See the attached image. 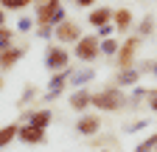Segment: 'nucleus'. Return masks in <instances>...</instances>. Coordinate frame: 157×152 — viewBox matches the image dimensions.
<instances>
[{"mask_svg":"<svg viewBox=\"0 0 157 152\" xmlns=\"http://www.w3.org/2000/svg\"><path fill=\"white\" fill-rule=\"evenodd\" d=\"M11 37H14V34H11V31H9L6 26H0V51L11 45Z\"/></svg>","mask_w":157,"mask_h":152,"instance_id":"nucleus-21","label":"nucleus"},{"mask_svg":"<svg viewBox=\"0 0 157 152\" xmlns=\"http://www.w3.org/2000/svg\"><path fill=\"white\" fill-rule=\"evenodd\" d=\"M31 3H34V0H0V6L9 9V11H20V9H25Z\"/></svg>","mask_w":157,"mask_h":152,"instance_id":"nucleus-18","label":"nucleus"},{"mask_svg":"<svg viewBox=\"0 0 157 152\" xmlns=\"http://www.w3.org/2000/svg\"><path fill=\"white\" fill-rule=\"evenodd\" d=\"M112 31H115V23H107V26L98 28V37H101V40H107V37H112Z\"/></svg>","mask_w":157,"mask_h":152,"instance_id":"nucleus-22","label":"nucleus"},{"mask_svg":"<svg viewBox=\"0 0 157 152\" xmlns=\"http://www.w3.org/2000/svg\"><path fill=\"white\" fill-rule=\"evenodd\" d=\"M140 40H143V37L135 34V37H129L126 42H121V51H118V56H115L118 68H135V56H137V48H140Z\"/></svg>","mask_w":157,"mask_h":152,"instance_id":"nucleus-3","label":"nucleus"},{"mask_svg":"<svg viewBox=\"0 0 157 152\" xmlns=\"http://www.w3.org/2000/svg\"><path fill=\"white\" fill-rule=\"evenodd\" d=\"M140 70H149L151 76H157V59H151V62H143V68Z\"/></svg>","mask_w":157,"mask_h":152,"instance_id":"nucleus-23","label":"nucleus"},{"mask_svg":"<svg viewBox=\"0 0 157 152\" xmlns=\"http://www.w3.org/2000/svg\"><path fill=\"white\" fill-rule=\"evenodd\" d=\"M28 121H31L34 127H42V130H45V127L53 121V113H51V110H36V113H31Z\"/></svg>","mask_w":157,"mask_h":152,"instance_id":"nucleus-14","label":"nucleus"},{"mask_svg":"<svg viewBox=\"0 0 157 152\" xmlns=\"http://www.w3.org/2000/svg\"><path fill=\"white\" fill-rule=\"evenodd\" d=\"M45 68L53 70V73L70 68V54H67L65 48H59V45H51V48L45 51Z\"/></svg>","mask_w":157,"mask_h":152,"instance_id":"nucleus-4","label":"nucleus"},{"mask_svg":"<svg viewBox=\"0 0 157 152\" xmlns=\"http://www.w3.org/2000/svg\"><path fill=\"white\" fill-rule=\"evenodd\" d=\"M0 87H3V76H0Z\"/></svg>","mask_w":157,"mask_h":152,"instance_id":"nucleus-32","label":"nucleus"},{"mask_svg":"<svg viewBox=\"0 0 157 152\" xmlns=\"http://www.w3.org/2000/svg\"><path fill=\"white\" fill-rule=\"evenodd\" d=\"M70 107L73 110H87V107H93V93L87 87H78L73 96H70Z\"/></svg>","mask_w":157,"mask_h":152,"instance_id":"nucleus-9","label":"nucleus"},{"mask_svg":"<svg viewBox=\"0 0 157 152\" xmlns=\"http://www.w3.org/2000/svg\"><path fill=\"white\" fill-rule=\"evenodd\" d=\"M17 135H20V124H6L0 130V146H9Z\"/></svg>","mask_w":157,"mask_h":152,"instance_id":"nucleus-15","label":"nucleus"},{"mask_svg":"<svg viewBox=\"0 0 157 152\" xmlns=\"http://www.w3.org/2000/svg\"><path fill=\"white\" fill-rule=\"evenodd\" d=\"M76 3H78V6H84V9H93V6H95V0H76Z\"/></svg>","mask_w":157,"mask_h":152,"instance_id":"nucleus-30","label":"nucleus"},{"mask_svg":"<svg viewBox=\"0 0 157 152\" xmlns=\"http://www.w3.org/2000/svg\"><path fill=\"white\" fill-rule=\"evenodd\" d=\"M118 51H121V42H118L115 37H107V40H101V54H104V56H112V59H115Z\"/></svg>","mask_w":157,"mask_h":152,"instance_id":"nucleus-16","label":"nucleus"},{"mask_svg":"<svg viewBox=\"0 0 157 152\" xmlns=\"http://www.w3.org/2000/svg\"><path fill=\"white\" fill-rule=\"evenodd\" d=\"M146 124H149V121H135V124H129V127H126V130H143V127H146Z\"/></svg>","mask_w":157,"mask_h":152,"instance_id":"nucleus-29","label":"nucleus"},{"mask_svg":"<svg viewBox=\"0 0 157 152\" xmlns=\"http://www.w3.org/2000/svg\"><path fill=\"white\" fill-rule=\"evenodd\" d=\"M93 79V68H87V70H82V73H73V85H84V82H90Z\"/></svg>","mask_w":157,"mask_h":152,"instance_id":"nucleus-20","label":"nucleus"},{"mask_svg":"<svg viewBox=\"0 0 157 152\" xmlns=\"http://www.w3.org/2000/svg\"><path fill=\"white\" fill-rule=\"evenodd\" d=\"M70 79H73V70H70V68H65V70H56V76H53V79H51V85H48V87H51L48 99H56L59 93H62V87H65Z\"/></svg>","mask_w":157,"mask_h":152,"instance_id":"nucleus-7","label":"nucleus"},{"mask_svg":"<svg viewBox=\"0 0 157 152\" xmlns=\"http://www.w3.org/2000/svg\"><path fill=\"white\" fill-rule=\"evenodd\" d=\"M112 17H115V11H112V9H107V6H101V9H93L87 20H90V26H93V28H101V26L112 23Z\"/></svg>","mask_w":157,"mask_h":152,"instance_id":"nucleus-8","label":"nucleus"},{"mask_svg":"<svg viewBox=\"0 0 157 152\" xmlns=\"http://www.w3.org/2000/svg\"><path fill=\"white\" fill-rule=\"evenodd\" d=\"M137 79H140V68H121L115 85H137Z\"/></svg>","mask_w":157,"mask_h":152,"instance_id":"nucleus-13","label":"nucleus"},{"mask_svg":"<svg viewBox=\"0 0 157 152\" xmlns=\"http://www.w3.org/2000/svg\"><path fill=\"white\" fill-rule=\"evenodd\" d=\"M149 110L157 113V90H149Z\"/></svg>","mask_w":157,"mask_h":152,"instance_id":"nucleus-24","label":"nucleus"},{"mask_svg":"<svg viewBox=\"0 0 157 152\" xmlns=\"http://www.w3.org/2000/svg\"><path fill=\"white\" fill-rule=\"evenodd\" d=\"M36 20H20V31H31Z\"/></svg>","mask_w":157,"mask_h":152,"instance_id":"nucleus-26","label":"nucleus"},{"mask_svg":"<svg viewBox=\"0 0 157 152\" xmlns=\"http://www.w3.org/2000/svg\"><path fill=\"white\" fill-rule=\"evenodd\" d=\"M3 11H6V9H3V6H0V26H3V23H6V14H3Z\"/></svg>","mask_w":157,"mask_h":152,"instance_id":"nucleus-31","label":"nucleus"},{"mask_svg":"<svg viewBox=\"0 0 157 152\" xmlns=\"http://www.w3.org/2000/svg\"><path fill=\"white\" fill-rule=\"evenodd\" d=\"M93 107H98V110H121L124 107L121 87H107L101 93H93Z\"/></svg>","mask_w":157,"mask_h":152,"instance_id":"nucleus-1","label":"nucleus"},{"mask_svg":"<svg viewBox=\"0 0 157 152\" xmlns=\"http://www.w3.org/2000/svg\"><path fill=\"white\" fill-rule=\"evenodd\" d=\"M28 99H34V87H28V90H25V93H23V99H20V104H25V102H28Z\"/></svg>","mask_w":157,"mask_h":152,"instance_id":"nucleus-28","label":"nucleus"},{"mask_svg":"<svg viewBox=\"0 0 157 152\" xmlns=\"http://www.w3.org/2000/svg\"><path fill=\"white\" fill-rule=\"evenodd\" d=\"M151 31H154V17H151V14H146L143 20L137 23V34H140V37H149Z\"/></svg>","mask_w":157,"mask_h":152,"instance_id":"nucleus-17","label":"nucleus"},{"mask_svg":"<svg viewBox=\"0 0 157 152\" xmlns=\"http://www.w3.org/2000/svg\"><path fill=\"white\" fill-rule=\"evenodd\" d=\"M98 127H101L98 116H82V118L76 121V132H82V135H95Z\"/></svg>","mask_w":157,"mask_h":152,"instance_id":"nucleus-10","label":"nucleus"},{"mask_svg":"<svg viewBox=\"0 0 157 152\" xmlns=\"http://www.w3.org/2000/svg\"><path fill=\"white\" fill-rule=\"evenodd\" d=\"M36 34H39V37H51L53 28H51V26H36Z\"/></svg>","mask_w":157,"mask_h":152,"instance_id":"nucleus-25","label":"nucleus"},{"mask_svg":"<svg viewBox=\"0 0 157 152\" xmlns=\"http://www.w3.org/2000/svg\"><path fill=\"white\" fill-rule=\"evenodd\" d=\"M143 96H149V93H146L143 87H135V93H132V99H135V102H140Z\"/></svg>","mask_w":157,"mask_h":152,"instance_id":"nucleus-27","label":"nucleus"},{"mask_svg":"<svg viewBox=\"0 0 157 152\" xmlns=\"http://www.w3.org/2000/svg\"><path fill=\"white\" fill-rule=\"evenodd\" d=\"M20 56H23V48H14V45H9V48H3V51H0V68H11L17 59H20Z\"/></svg>","mask_w":157,"mask_h":152,"instance_id":"nucleus-11","label":"nucleus"},{"mask_svg":"<svg viewBox=\"0 0 157 152\" xmlns=\"http://www.w3.org/2000/svg\"><path fill=\"white\" fill-rule=\"evenodd\" d=\"M53 37H56L59 42H78V40H82V28H78L76 23H70V20H62V23L56 26Z\"/></svg>","mask_w":157,"mask_h":152,"instance_id":"nucleus-5","label":"nucleus"},{"mask_svg":"<svg viewBox=\"0 0 157 152\" xmlns=\"http://www.w3.org/2000/svg\"><path fill=\"white\" fill-rule=\"evenodd\" d=\"M23 144H42L45 141V130L42 127H34L31 121H25L23 127H20V135H17Z\"/></svg>","mask_w":157,"mask_h":152,"instance_id":"nucleus-6","label":"nucleus"},{"mask_svg":"<svg viewBox=\"0 0 157 152\" xmlns=\"http://www.w3.org/2000/svg\"><path fill=\"white\" fill-rule=\"evenodd\" d=\"M112 23H115V31H129L132 28V11L129 9H118Z\"/></svg>","mask_w":157,"mask_h":152,"instance_id":"nucleus-12","label":"nucleus"},{"mask_svg":"<svg viewBox=\"0 0 157 152\" xmlns=\"http://www.w3.org/2000/svg\"><path fill=\"white\" fill-rule=\"evenodd\" d=\"M154 146H157V135L146 138L143 144H137V146H135V152H154Z\"/></svg>","mask_w":157,"mask_h":152,"instance_id":"nucleus-19","label":"nucleus"},{"mask_svg":"<svg viewBox=\"0 0 157 152\" xmlns=\"http://www.w3.org/2000/svg\"><path fill=\"white\" fill-rule=\"evenodd\" d=\"M154 152H157V146H154Z\"/></svg>","mask_w":157,"mask_h":152,"instance_id":"nucleus-33","label":"nucleus"},{"mask_svg":"<svg viewBox=\"0 0 157 152\" xmlns=\"http://www.w3.org/2000/svg\"><path fill=\"white\" fill-rule=\"evenodd\" d=\"M73 54H76V59H82V62H93L95 56L101 54V37H82V40L76 42Z\"/></svg>","mask_w":157,"mask_h":152,"instance_id":"nucleus-2","label":"nucleus"}]
</instances>
